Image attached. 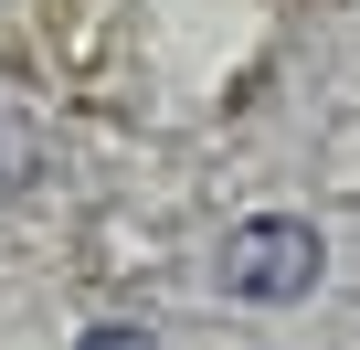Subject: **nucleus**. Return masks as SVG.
I'll use <instances>...</instances> for the list:
<instances>
[{
	"label": "nucleus",
	"mask_w": 360,
	"mask_h": 350,
	"mask_svg": "<svg viewBox=\"0 0 360 350\" xmlns=\"http://www.w3.org/2000/svg\"><path fill=\"white\" fill-rule=\"evenodd\" d=\"M328 276V234L307 213H244L223 244H212V287L233 308H297L307 287Z\"/></svg>",
	"instance_id": "nucleus-1"
},
{
	"label": "nucleus",
	"mask_w": 360,
	"mask_h": 350,
	"mask_svg": "<svg viewBox=\"0 0 360 350\" xmlns=\"http://www.w3.org/2000/svg\"><path fill=\"white\" fill-rule=\"evenodd\" d=\"M22 181H32V127H22L11 106H0V202H11Z\"/></svg>",
	"instance_id": "nucleus-2"
},
{
	"label": "nucleus",
	"mask_w": 360,
	"mask_h": 350,
	"mask_svg": "<svg viewBox=\"0 0 360 350\" xmlns=\"http://www.w3.org/2000/svg\"><path fill=\"white\" fill-rule=\"evenodd\" d=\"M75 350H159V339H148V329H138V318H106V329H85V339H75Z\"/></svg>",
	"instance_id": "nucleus-3"
}]
</instances>
